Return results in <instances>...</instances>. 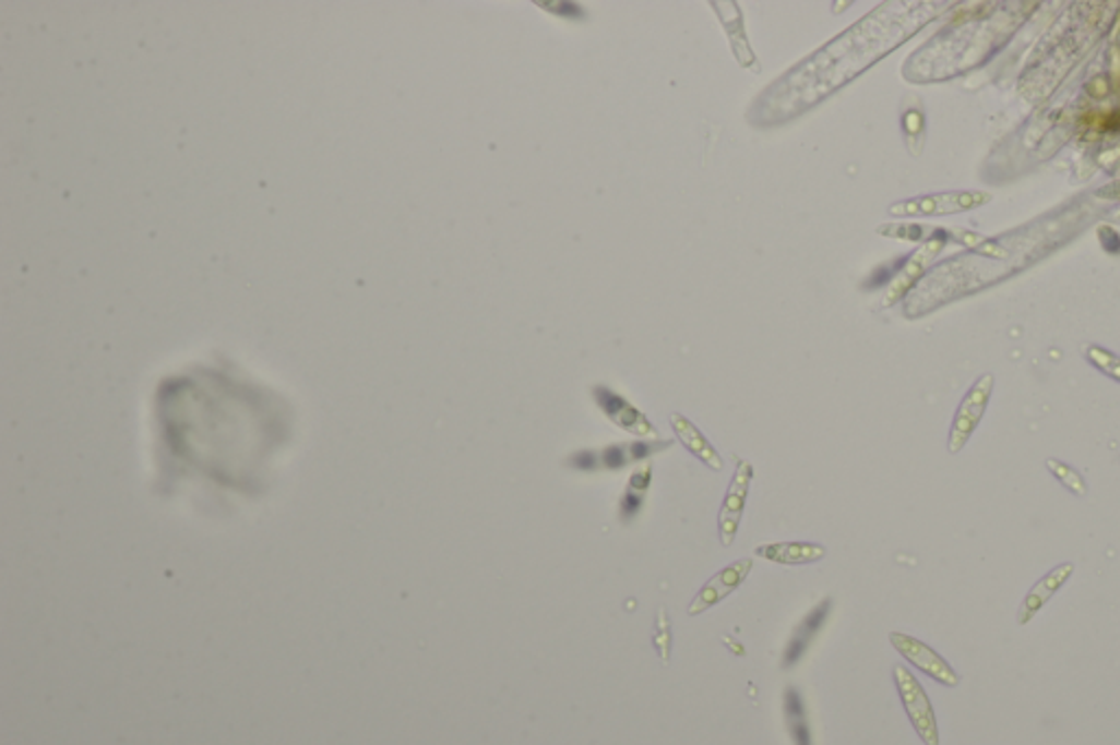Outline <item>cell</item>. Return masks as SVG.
<instances>
[{
	"label": "cell",
	"instance_id": "obj_15",
	"mask_svg": "<svg viewBox=\"0 0 1120 745\" xmlns=\"http://www.w3.org/2000/svg\"><path fill=\"white\" fill-rule=\"evenodd\" d=\"M670 444H672V442H633V444H629V446H627V450H629V459H631V461L646 459V457H651V455H655V453H659V450L668 448Z\"/></svg>",
	"mask_w": 1120,
	"mask_h": 745
},
{
	"label": "cell",
	"instance_id": "obj_16",
	"mask_svg": "<svg viewBox=\"0 0 1120 745\" xmlns=\"http://www.w3.org/2000/svg\"><path fill=\"white\" fill-rule=\"evenodd\" d=\"M600 457H603V466L611 468V470L624 468L631 461L627 446H609V448H605V453Z\"/></svg>",
	"mask_w": 1120,
	"mask_h": 745
},
{
	"label": "cell",
	"instance_id": "obj_1",
	"mask_svg": "<svg viewBox=\"0 0 1120 745\" xmlns=\"http://www.w3.org/2000/svg\"><path fill=\"white\" fill-rule=\"evenodd\" d=\"M893 680H895L899 699L904 704V710H906L915 732L919 734V738L926 745H939L937 717H934L932 704H930L924 686L919 684V680L904 664L893 666Z\"/></svg>",
	"mask_w": 1120,
	"mask_h": 745
},
{
	"label": "cell",
	"instance_id": "obj_5",
	"mask_svg": "<svg viewBox=\"0 0 1120 745\" xmlns=\"http://www.w3.org/2000/svg\"><path fill=\"white\" fill-rule=\"evenodd\" d=\"M751 568H753V562H751L749 557H744V560H738V562L729 564L727 568L718 570V573H716V575H714V577H712V579H710V581H707V584L696 592V597L692 599V603H690V608H688V614H690V616H699V614L707 612L710 608L718 605L723 599H727L734 590H738V588L744 584V579L749 577Z\"/></svg>",
	"mask_w": 1120,
	"mask_h": 745
},
{
	"label": "cell",
	"instance_id": "obj_3",
	"mask_svg": "<svg viewBox=\"0 0 1120 745\" xmlns=\"http://www.w3.org/2000/svg\"><path fill=\"white\" fill-rule=\"evenodd\" d=\"M889 640L915 669H919L921 673L930 675L934 682H939L943 686H950V688L958 686L961 677L952 669V664L943 656H939L932 647L921 642L919 638L902 634V632H893L889 636Z\"/></svg>",
	"mask_w": 1120,
	"mask_h": 745
},
{
	"label": "cell",
	"instance_id": "obj_14",
	"mask_svg": "<svg viewBox=\"0 0 1120 745\" xmlns=\"http://www.w3.org/2000/svg\"><path fill=\"white\" fill-rule=\"evenodd\" d=\"M1046 466H1048V470H1052V472L1057 474V479H1059L1065 488H1070L1074 494H1079V496H1083V494H1085V483H1083V479H1081L1072 468H1068V466H1063V464H1059V461H1055V459H1050Z\"/></svg>",
	"mask_w": 1120,
	"mask_h": 745
},
{
	"label": "cell",
	"instance_id": "obj_9",
	"mask_svg": "<svg viewBox=\"0 0 1120 745\" xmlns=\"http://www.w3.org/2000/svg\"><path fill=\"white\" fill-rule=\"evenodd\" d=\"M755 555L784 564V566H797V564H814L825 557V546L817 542H775V544H762L755 549Z\"/></svg>",
	"mask_w": 1120,
	"mask_h": 745
},
{
	"label": "cell",
	"instance_id": "obj_2",
	"mask_svg": "<svg viewBox=\"0 0 1120 745\" xmlns=\"http://www.w3.org/2000/svg\"><path fill=\"white\" fill-rule=\"evenodd\" d=\"M991 389H993V376L985 374L972 385L967 396L961 400L958 411L952 422L950 440H948L950 453H958L967 444V440L972 437L976 426L980 424L985 409L989 405V398H991Z\"/></svg>",
	"mask_w": 1120,
	"mask_h": 745
},
{
	"label": "cell",
	"instance_id": "obj_18",
	"mask_svg": "<svg viewBox=\"0 0 1120 745\" xmlns=\"http://www.w3.org/2000/svg\"><path fill=\"white\" fill-rule=\"evenodd\" d=\"M642 501H644V494L633 492V490H627V494H624V498H622V507H620V509H622V518H624V520L633 518V516L642 509Z\"/></svg>",
	"mask_w": 1120,
	"mask_h": 745
},
{
	"label": "cell",
	"instance_id": "obj_4",
	"mask_svg": "<svg viewBox=\"0 0 1120 745\" xmlns=\"http://www.w3.org/2000/svg\"><path fill=\"white\" fill-rule=\"evenodd\" d=\"M751 479H753V466L744 459H738L736 474L731 479V485L727 490V496H725L720 514H718V531H720L723 546H731L736 540V533L740 529V520L744 514Z\"/></svg>",
	"mask_w": 1120,
	"mask_h": 745
},
{
	"label": "cell",
	"instance_id": "obj_19",
	"mask_svg": "<svg viewBox=\"0 0 1120 745\" xmlns=\"http://www.w3.org/2000/svg\"><path fill=\"white\" fill-rule=\"evenodd\" d=\"M572 466L581 468V470H594L598 466V455L592 453V450H583L579 453L574 459H572Z\"/></svg>",
	"mask_w": 1120,
	"mask_h": 745
},
{
	"label": "cell",
	"instance_id": "obj_6",
	"mask_svg": "<svg viewBox=\"0 0 1120 745\" xmlns=\"http://www.w3.org/2000/svg\"><path fill=\"white\" fill-rule=\"evenodd\" d=\"M594 398H596L598 407L607 413V418L613 424H618L620 429H624L633 435H640V437L655 435V429L648 422V418L640 409H635L629 400H624L622 396L611 392L609 387H603V385L594 387Z\"/></svg>",
	"mask_w": 1120,
	"mask_h": 745
},
{
	"label": "cell",
	"instance_id": "obj_12",
	"mask_svg": "<svg viewBox=\"0 0 1120 745\" xmlns=\"http://www.w3.org/2000/svg\"><path fill=\"white\" fill-rule=\"evenodd\" d=\"M653 645H655L657 653L662 656V660L668 664V662H670V651H672V629H670V618H668L666 608H659V610H657Z\"/></svg>",
	"mask_w": 1120,
	"mask_h": 745
},
{
	"label": "cell",
	"instance_id": "obj_10",
	"mask_svg": "<svg viewBox=\"0 0 1120 745\" xmlns=\"http://www.w3.org/2000/svg\"><path fill=\"white\" fill-rule=\"evenodd\" d=\"M670 422H672V429L679 437V442L696 457L701 459L705 466H710L712 470H723V459L720 455L716 453V448L710 444V440L699 431L696 424H692L686 416L681 413H672L670 416Z\"/></svg>",
	"mask_w": 1120,
	"mask_h": 745
},
{
	"label": "cell",
	"instance_id": "obj_17",
	"mask_svg": "<svg viewBox=\"0 0 1120 745\" xmlns=\"http://www.w3.org/2000/svg\"><path fill=\"white\" fill-rule=\"evenodd\" d=\"M651 474H653V468L646 464V466H640L633 474H631V483H629V490L633 492H640L644 494L651 485Z\"/></svg>",
	"mask_w": 1120,
	"mask_h": 745
},
{
	"label": "cell",
	"instance_id": "obj_8",
	"mask_svg": "<svg viewBox=\"0 0 1120 745\" xmlns=\"http://www.w3.org/2000/svg\"><path fill=\"white\" fill-rule=\"evenodd\" d=\"M832 605H834V603H832V599H823V601H821L819 605H814V608L806 614V618L799 623V627L795 629V634H793V638H790V642H788V647H786V651H784V666H786V669L795 666V664L801 660V656L808 651V647L812 645V640L817 638V634H819V632H821V627L825 625V621H827V616H830Z\"/></svg>",
	"mask_w": 1120,
	"mask_h": 745
},
{
	"label": "cell",
	"instance_id": "obj_13",
	"mask_svg": "<svg viewBox=\"0 0 1120 745\" xmlns=\"http://www.w3.org/2000/svg\"><path fill=\"white\" fill-rule=\"evenodd\" d=\"M1087 357L1089 361L1107 376H1111L1113 381H1120V359L1113 357L1111 352L1107 350H1100V348H1089L1087 350Z\"/></svg>",
	"mask_w": 1120,
	"mask_h": 745
},
{
	"label": "cell",
	"instance_id": "obj_7",
	"mask_svg": "<svg viewBox=\"0 0 1120 745\" xmlns=\"http://www.w3.org/2000/svg\"><path fill=\"white\" fill-rule=\"evenodd\" d=\"M1074 573V564L1072 562H1063L1059 566H1055L1052 570H1048L1024 597L1022 605L1017 608V623L1020 625H1026L1033 616H1037V612L1063 588V584L1072 577Z\"/></svg>",
	"mask_w": 1120,
	"mask_h": 745
},
{
	"label": "cell",
	"instance_id": "obj_11",
	"mask_svg": "<svg viewBox=\"0 0 1120 745\" xmlns=\"http://www.w3.org/2000/svg\"><path fill=\"white\" fill-rule=\"evenodd\" d=\"M784 712H786V725H788V730H790L793 743H795V745H812V736H810V725H808V719H806L803 699H801V693H799L795 686H788V688H786V695H784Z\"/></svg>",
	"mask_w": 1120,
	"mask_h": 745
}]
</instances>
